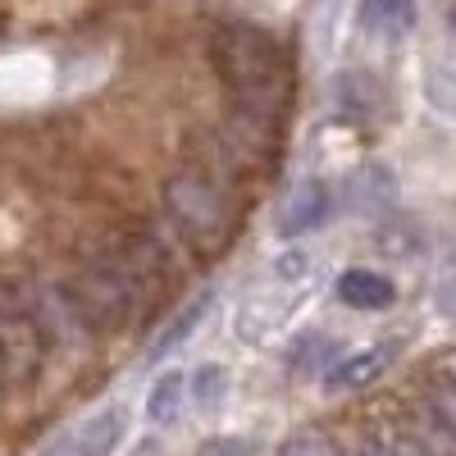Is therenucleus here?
I'll use <instances>...</instances> for the list:
<instances>
[{"label": "nucleus", "mask_w": 456, "mask_h": 456, "mask_svg": "<svg viewBox=\"0 0 456 456\" xmlns=\"http://www.w3.org/2000/svg\"><path fill=\"white\" fill-rule=\"evenodd\" d=\"M215 69L228 87V101L251 124H274L288 92V64L270 32L251 23H224L210 37Z\"/></svg>", "instance_id": "f257e3e1"}, {"label": "nucleus", "mask_w": 456, "mask_h": 456, "mask_svg": "<svg viewBox=\"0 0 456 456\" xmlns=\"http://www.w3.org/2000/svg\"><path fill=\"white\" fill-rule=\"evenodd\" d=\"M160 279H165V270H160L156 242L133 238L119 251L96 256L87 270L78 274L69 301L78 306V315H83L87 329H124L142 311L151 283H160Z\"/></svg>", "instance_id": "f03ea898"}, {"label": "nucleus", "mask_w": 456, "mask_h": 456, "mask_svg": "<svg viewBox=\"0 0 456 456\" xmlns=\"http://www.w3.org/2000/svg\"><path fill=\"white\" fill-rule=\"evenodd\" d=\"M233 178V146H215L165 183V210L192 251H219L233 228L224 187Z\"/></svg>", "instance_id": "7ed1b4c3"}, {"label": "nucleus", "mask_w": 456, "mask_h": 456, "mask_svg": "<svg viewBox=\"0 0 456 456\" xmlns=\"http://www.w3.org/2000/svg\"><path fill=\"white\" fill-rule=\"evenodd\" d=\"M46 320L19 292H0V384L28 388L46 365Z\"/></svg>", "instance_id": "20e7f679"}, {"label": "nucleus", "mask_w": 456, "mask_h": 456, "mask_svg": "<svg viewBox=\"0 0 456 456\" xmlns=\"http://www.w3.org/2000/svg\"><path fill=\"white\" fill-rule=\"evenodd\" d=\"M329 215V187L306 178V183H297L292 192L283 197L279 206V233L283 238H301V233H311V228H320Z\"/></svg>", "instance_id": "39448f33"}, {"label": "nucleus", "mask_w": 456, "mask_h": 456, "mask_svg": "<svg viewBox=\"0 0 456 456\" xmlns=\"http://www.w3.org/2000/svg\"><path fill=\"white\" fill-rule=\"evenodd\" d=\"M124 425H128V415H124L119 406L101 411V415H92V420L64 443V452H55V456H114V447H119V438H124Z\"/></svg>", "instance_id": "423d86ee"}, {"label": "nucleus", "mask_w": 456, "mask_h": 456, "mask_svg": "<svg viewBox=\"0 0 456 456\" xmlns=\"http://www.w3.org/2000/svg\"><path fill=\"white\" fill-rule=\"evenodd\" d=\"M393 297H397V288L374 270H347L338 279V301L352 311H384V306H393Z\"/></svg>", "instance_id": "0eeeda50"}, {"label": "nucleus", "mask_w": 456, "mask_h": 456, "mask_svg": "<svg viewBox=\"0 0 456 456\" xmlns=\"http://www.w3.org/2000/svg\"><path fill=\"white\" fill-rule=\"evenodd\" d=\"M388 361H393V347H370V352H361V356H352V361H342V365L329 374V388H338V393L365 388V384H374V379L388 370Z\"/></svg>", "instance_id": "6e6552de"}, {"label": "nucleus", "mask_w": 456, "mask_h": 456, "mask_svg": "<svg viewBox=\"0 0 456 456\" xmlns=\"http://www.w3.org/2000/svg\"><path fill=\"white\" fill-rule=\"evenodd\" d=\"M361 23L374 37H402L415 23V0H361Z\"/></svg>", "instance_id": "1a4fd4ad"}, {"label": "nucleus", "mask_w": 456, "mask_h": 456, "mask_svg": "<svg viewBox=\"0 0 456 456\" xmlns=\"http://www.w3.org/2000/svg\"><path fill=\"white\" fill-rule=\"evenodd\" d=\"M425 411L447 438H456V374H434L429 379L425 384Z\"/></svg>", "instance_id": "9d476101"}, {"label": "nucleus", "mask_w": 456, "mask_h": 456, "mask_svg": "<svg viewBox=\"0 0 456 456\" xmlns=\"http://www.w3.org/2000/svg\"><path fill=\"white\" fill-rule=\"evenodd\" d=\"M187 402V379L178 370H169L156 388H151V402H146V415H151V425H174L178 420V411Z\"/></svg>", "instance_id": "9b49d317"}, {"label": "nucleus", "mask_w": 456, "mask_h": 456, "mask_svg": "<svg viewBox=\"0 0 456 456\" xmlns=\"http://www.w3.org/2000/svg\"><path fill=\"white\" fill-rule=\"evenodd\" d=\"M206 311H210V292H201V297L192 301V306H187V311H183V315H178V320H174V324H169L165 333H160V342H156V347H151V356H156V361H160V356H169V352L178 347V342H183L187 333L197 329V320H201Z\"/></svg>", "instance_id": "f8f14e48"}, {"label": "nucleus", "mask_w": 456, "mask_h": 456, "mask_svg": "<svg viewBox=\"0 0 456 456\" xmlns=\"http://www.w3.org/2000/svg\"><path fill=\"white\" fill-rule=\"evenodd\" d=\"M187 388H192V402H197L201 411H215V406L224 402V393H228V379H224L219 365H201L192 379H187Z\"/></svg>", "instance_id": "ddd939ff"}, {"label": "nucleus", "mask_w": 456, "mask_h": 456, "mask_svg": "<svg viewBox=\"0 0 456 456\" xmlns=\"http://www.w3.org/2000/svg\"><path fill=\"white\" fill-rule=\"evenodd\" d=\"M274 456H342L324 434H297V438H288Z\"/></svg>", "instance_id": "4468645a"}, {"label": "nucleus", "mask_w": 456, "mask_h": 456, "mask_svg": "<svg viewBox=\"0 0 456 456\" xmlns=\"http://www.w3.org/2000/svg\"><path fill=\"white\" fill-rule=\"evenodd\" d=\"M247 452H251L247 443H210L201 456H247Z\"/></svg>", "instance_id": "2eb2a0df"}, {"label": "nucleus", "mask_w": 456, "mask_h": 456, "mask_svg": "<svg viewBox=\"0 0 456 456\" xmlns=\"http://www.w3.org/2000/svg\"><path fill=\"white\" fill-rule=\"evenodd\" d=\"M361 456H415V452L402 447V443H374V447H365Z\"/></svg>", "instance_id": "dca6fc26"}, {"label": "nucleus", "mask_w": 456, "mask_h": 456, "mask_svg": "<svg viewBox=\"0 0 456 456\" xmlns=\"http://www.w3.org/2000/svg\"><path fill=\"white\" fill-rule=\"evenodd\" d=\"M443 306H447V315H456V283H452V292H447V301H443Z\"/></svg>", "instance_id": "f3484780"}, {"label": "nucleus", "mask_w": 456, "mask_h": 456, "mask_svg": "<svg viewBox=\"0 0 456 456\" xmlns=\"http://www.w3.org/2000/svg\"><path fill=\"white\" fill-rule=\"evenodd\" d=\"M0 406H5V384H0Z\"/></svg>", "instance_id": "a211bd4d"}, {"label": "nucleus", "mask_w": 456, "mask_h": 456, "mask_svg": "<svg viewBox=\"0 0 456 456\" xmlns=\"http://www.w3.org/2000/svg\"><path fill=\"white\" fill-rule=\"evenodd\" d=\"M452 28H456V5H452Z\"/></svg>", "instance_id": "6ab92c4d"}]
</instances>
